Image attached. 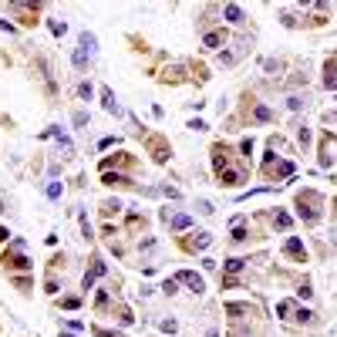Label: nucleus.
I'll use <instances>...</instances> for the list:
<instances>
[{
    "mask_svg": "<svg viewBox=\"0 0 337 337\" xmlns=\"http://www.w3.org/2000/svg\"><path fill=\"white\" fill-rule=\"evenodd\" d=\"M246 263H250V260H226V267H223V270H226V276H233V273H240Z\"/></svg>",
    "mask_w": 337,
    "mask_h": 337,
    "instance_id": "obj_21",
    "label": "nucleus"
},
{
    "mask_svg": "<svg viewBox=\"0 0 337 337\" xmlns=\"http://www.w3.org/2000/svg\"><path fill=\"white\" fill-rule=\"evenodd\" d=\"M243 179H246V176H243L240 169H226V172H219V186H226V189H236Z\"/></svg>",
    "mask_w": 337,
    "mask_h": 337,
    "instance_id": "obj_12",
    "label": "nucleus"
},
{
    "mask_svg": "<svg viewBox=\"0 0 337 337\" xmlns=\"http://www.w3.org/2000/svg\"><path fill=\"white\" fill-rule=\"evenodd\" d=\"M297 297H300V300H310V297H314V290H310V283H307V280L300 283V290H297Z\"/></svg>",
    "mask_w": 337,
    "mask_h": 337,
    "instance_id": "obj_28",
    "label": "nucleus"
},
{
    "mask_svg": "<svg viewBox=\"0 0 337 337\" xmlns=\"http://www.w3.org/2000/svg\"><path fill=\"white\" fill-rule=\"evenodd\" d=\"M243 240H246V226L236 223V229H233V243H243Z\"/></svg>",
    "mask_w": 337,
    "mask_h": 337,
    "instance_id": "obj_27",
    "label": "nucleus"
},
{
    "mask_svg": "<svg viewBox=\"0 0 337 337\" xmlns=\"http://www.w3.org/2000/svg\"><path fill=\"white\" fill-rule=\"evenodd\" d=\"M219 44H226V31H212V34L202 37V48H206V51H216Z\"/></svg>",
    "mask_w": 337,
    "mask_h": 337,
    "instance_id": "obj_15",
    "label": "nucleus"
},
{
    "mask_svg": "<svg viewBox=\"0 0 337 337\" xmlns=\"http://www.w3.org/2000/svg\"><path fill=\"white\" fill-rule=\"evenodd\" d=\"M263 176H267L270 182H273V179H287V176H293V162H290V159H276L273 148H270L267 159H263Z\"/></svg>",
    "mask_w": 337,
    "mask_h": 337,
    "instance_id": "obj_2",
    "label": "nucleus"
},
{
    "mask_svg": "<svg viewBox=\"0 0 337 337\" xmlns=\"http://www.w3.org/2000/svg\"><path fill=\"white\" fill-rule=\"evenodd\" d=\"M276 314H280L283 321H290V314H293V300H280V304H276Z\"/></svg>",
    "mask_w": 337,
    "mask_h": 337,
    "instance_id": "obj_22",
    "label": "nucleus"
},
{
    "mask_svg": "<svg viewBox=\"0 0 337 337\" xmlns=\"http://www.w3.org/2000/svg\"><path fill=\"white\" fill-rule=\"evenodd\" d=\"M334 206H337V202H334Z\"/></svg>",
    "mask_w": 337,
    "mask_h": 337,
    "instance_id": "obj_43",
    "label": "nucleus"
},
{
    "mask_svg": "<svg viewBox=\"0 0 337 337\" xmlns=\"http://www.w3.org/2000/svg\"><path fill=\"white\" fill-rule=\"evenodd\" d=\"M7 236H10V233H7V229H3V226H0V243H3V240H7Z\"/></svg>",
    "mask_w": 337,
    "mask_h": 337,
    "instance_id": "obj_40",
    "label": "nucleus"
},
{
    "mask_svg": "<svg viewBox=\"0 0 337 337\" xmlns=\"http://www.w3.org/2000/svg\"><path fill=\"white\" fill-rule=\"evenodd\" d=\"M135 229H145V219H142L138 212H132V216H128V233H135Z\"/></svg>",
    "mask_w": 337,
    "mask_h": 337,
    "instance_id": "obj_24",
    "label": "nucleus"
},
{
    "mask_svg": "<svg viewBox=\"0 0 337 337\" xmlns=\"http://www.w3.org/2000/svg\"><path fill=\"white\" fill-rule=\"evenodd\" d=\"M176 287H179V283H176V280H165V283H162V290H165V293H169V297H172V293H176Z\"/></svg>",
    "mask_w": 337,
    "mask_h": 337,
    "instance_id": "obj_37",
    "label": "nucleus"
},
{
    "mask_svg": "<svg viewBox=\"0 0 337 337\" xmlns=\"http://www.w3.org/2000/svg\"><path fill=\"white\" fill-rule=\"evenodd\" d=\"M162 223H169L172 229H186V226H193V216H186V212H162Z\"/></svg>",
    "mask_w": 337,
    "mask_h": 337,
    "instance_id": "obj_8",
    "label": "nucleus"
},
{
    "mask_svg": "<svg viewBox=\"0 0 337 337\" xmlns=\"http://www.w3.org/2000/svg\"><path fill=\"white\" fill-rule=\"evenodd\" d=\"M324 88H337V58H331L327 64H324Z\"/></svg>",
    "mask_w": 337,
    "mask_h": 337,
    "instance_id": "obj_14",
    "label": "nucleus"
},
{
    "mask_svg": "<svg viewBox=\"0 0 337 337\" xmlns=\"http://www.w3.org/2000/svg\"><path fill=\"white\" fill-rule=\"evenodd\" d=\"M145 145H148V152H152L155 162H169V142H165L162 135H148Z\"/></svg>",
    "mask_w": 337,
    "mask_h": 337,
    "instance_id": "obj_4",
    "label": "nucleus"
},
{
    "mask_svg": "<svg viewBox=\"0 0 337 337\" xmlns=\"http://www.w3.org/2000/svg\"><path fill=\"white\" fill-rule=\"evenodd\" d=\"M101 105H105V112H112V115H122V108H118V101H115L112 88H101Z\"/></svg>",
    "mask_w": 337,
    "mask_h": 337,
    "instance_id": "obj_16",
    "label": "nucleus"
},
{
    "mask_svg": "<svg viewBox=\"0 0 337 337\" xmlns=\"http://www.w3.org/2000/svg\"><path fill=\"white\" fill-rule=\"evenodd\" d=\"M135 317H132V310L128 307H118V324H132Z\"/></svg>",
    "mask_w": 337,
    "mask_h": 337,
    "instance_id": "obj_30",
    "label": "nucleus"
},
{
    "mask_svg": "<svg viewBox=\"0 0 337 337\" xmlns=\"http://www.w3.org/2000/svg\"><path fill=\"white\" fill-rule=\"evenodd\" d=\"M14 283H17V287H20V290H24V293H27V290H31V280H27V276H14Z\"/></svg>",
    "mask_w": 337,
    "mask_h": 337,
    "instance_id": "obj_36",
    "label": "nucleus"
},
{
    "mask_svg": "<svg viewBox=\"0 0 337 337\" xmlns=\"http://www.w3.org/2000/svg\"><path fill=\"white\" fill-rule=\"evenodd\" d=\"M81 48H84V51H95V34L84 31V34H81Z\"/></svg>",
    "mask_w": 337,
    "mask_h": 337,
    "instance_id": "obj_26",
    "label": "nucleus"
},
{
    "mask_svg": "<svg viewBox=\"0 0 337 337\" xmlns=\"http://www.w3.org/2000/svg\"><path fill=\"white\" fill-rule=\"evenodd\" d=\"M297 216H300L304 223H317V219L324 216V196L314 193V189L297 193Z\"/></svg>",
    "mask_w": 337,
    "mask_h": 337,
    "instance_id": "obj_1",
    "label": "nucleus"
},
{
    "mask_svg": "<svg viewBox=\"0 0 337 337\" xmlns=\"http://www.w3.org/2000/svg\"><path fill=\"white\" fill-rule=\"evenodd\" d=\"M223 17H226L229 24H243V10H240L236 3H226V7H223Z\"/></svg>",
    "mask_w": 337,
    "mask_h": 337,
    "instance_id": "obj_18",
    "label": "nucleus"
},
{
    "mask_svg": "<svg viewBox=\"0 0 337 337\" xmlns=\"http://www.w3.org/2000/svg\"><path fill=\"white\" fill-rule=\"evenodd\" d=\"M61 307H64V310H78V307H81V300H78V297H64V300H61Z\"/></svg>",
    "mask_w": 337,
    "mask_h": 337,
    "instance_id": "obj_32",
    "label": "nucleus"
},
{
    "mask_svg": "<svg viewBox=\"0 0 337 337\" xmlns=\"http://www.w3.org/2000/svg\"><path fill=\"white\" fill-rule=\"evenodd\" d=\"M273 226H280V229H290V216H287V212H273Z\"/></svg>",
    "mask_w": 337,
    "mask_h": 337,
    "instance_id": "obj_25",
    "label": "nucleus"
},
{
    "mask_svg": "<svg viewBox=\"0 0 337 337\" xmlns=\"http://www.w3.org/2000/svg\"><path fill=\"white\" fill-rule=\"evenodd\" d=\"M209 243H212V236H209V233H199L196 240H189V243H182V246H186L189 253H196V250H206Z\"/></svg>",
    "mask_w": 337,
    "mask_h": 337,
    "instance_id": "obj_17",
    "label": "nucleus"
},
{
    "mask_svg": "<svg viewBox=\"0 0 337 337\" xmlns=\"http://www.w3.org/2000/svg\"><path fill=\"white\" fill-rule=\"evenodd\" d=\"M101 273H105V263H101V260L95 257V260H91V270H88V273L81 276V287H84V290H91V287H95V280H98Z\"/></svg>",
    "mask_w": 337,
    "mask_h": 337,
    "instance_id": "obj_9",
    "label": "nucleus"
},
{
    "mask_svg": "<svg viewBox=\"0 0 337 337\" xmlns=\"http://www.w3.org/2000/svg\"><path fill=\"white\" fill-rule=\"evenodd\" d=\"M61 337H74V334H61Z\"/></svg>",
    "mask_w": 337,
    "mask_h": 337,
    "instance_id": "obj_42",
    "label": "nucleus"
},
{
    "mask_svg": "<svg viewBox=\"0 0 337 337\" xmlns=\"http://www.w3.org/2000/svg\"><path fill=\"white\" fill-rule=\"evenodd\" d=\"M64 31H67V24H64V20H51V34H54V37H61Z\"/></svg>",
    "mask_w": 337,
    "mask_h": 337,
    "instance_id": "obj_31",
    "label": "nucleus"
},
{
    "mask_svg": "<svg viewBox=\"0 0 337 337\" xmlns=\"http://www.w3.org/2000/svg\"><path fill=\"white\" fill-rule=\"evenodd\" d=\"M226 165H229V145L216 142V145H212V169H216V172H226Z\"/></svg>",
    "mask_w": 337,
    "mask_h": 337,
    "instance_id": "obj_7",
    "label": "nucleus"
},
{
    "mask_svg": "<svg viewBox=\"0 0 337 337\" xmlns=\"http://www.w3.org/2000/svg\"><path fill=\"white\" fill-rule=\"evenodd\" d=\"M206 337H219V334H216V331H209V334H206Z\"/></svg>",
    "mask_w": 337,
    "mask_h": 337,
    "instance_id": "obj_41",
    "label": "nucleus"
},
{
    "mask_svg": "<svg viewBox=\"0 0 337 337\" xmlns=\"http://www.w3.org/2000/svg\"><path fill=\"white\" fill-rule=\"evenodd\" d=\"M20 250H24V243H20V240H14V246L0 257V267L7 270V273H14V270H31V260H27Z\"/></svg>",
    "mask_w": 337,
    "mask_h": 337,
    "instance_id": "obj_3",
    "label": "nucleus"
},
{
    "mask_svg": "<svg viewBox=\"0 0 337 337\" xmlns=\"http://www.w3.org/2000/svg\"><path fill=\"white\" fill-rule=\"evenodd\" d=\"M283 253H287L293 263H307V250H304V243H300L297 236H290V240L283 243Z\"/></svg>",
    "mask_w": 337,
    "mask_h": 337,
    "instance_id": "obj_5",
    "label": "nucleus"
},
{
    "mask_svg": "<svg viewBox=\"0 0 337 337\" xmlns=\"http://www.w3.org/2000/svg\"><path fill=\"white\" fill-rule=\"evenodd\" d=\"M253 118H257V122H273V112L263 108V105H257V108H253Z\"/></svg>",
    "mask_w": 337,
    "mask_h": 337,
    "instance_id": "obj_23",
    "label": "nucleus"
},
{
    "mask_svg": "<svg viewBox=\"0 0 337 337\" xmlns=\"http://www.w3.org/2000/svg\"><path fill=\"white\" fill-rule=\"evenodd\" d=\"M74 125H78V128H81V125H88V115H84V112H78V115H74Z\"/></svg>",
    "mask_w": 337,
    "mask_h": 337,
    "instance_id": "obj_38",
    "label": "nucleus"
},
{
    "mask_svg": "<svg viewBox=\"0 0 337 337\" xmlns=\"http://www.w3.org/2000/svg\"><path fill=\"white\" fill-rule=\"evenodd\" d=\"M48 196L58 199V196H61V182H51V186H48Z\"/></svg>",
    "mask_w": 337,
    "mask_h": 337,
    "instance_id": "obj_35",
    "label": "nucleus"
},
{
    "mask_svg": "<svg viewBox=\"0 0 337 337\" xmlns=\"http://www.w3.org/2000/svg\"><path fill=\"white\" fill-rule=\"evenodd\" d=\"M176 283H186L193 293H202L206 290V283H202L199 273H193V270H179V276H176Z\"/></svg>",
    "mask_w": 337,
    "mask_h": 337,
    "instance_id": "obj_6",
    "label": "nucleus"
},
{
    "mask_svg": "<svg viewBox=\"0 0 337 337\" xmlns=\"http://www.w3.org/2000/svg\"><path fill=\"white\" fill-rule=\"evenodd\" d=\"M88 58H91V51L78 48V51H74V67H78V71H84V67H88Z\"/></svg>",
    "mask_w": 337,
    "mask_h": 337,
    "instance_id": "obj_20",
    "label": "nucleus"
},
{
    "mask_svg": "<svg viewBox=\"0 0 337 337\" xmlns=\"http://www.w3.org/2000/svg\"><path fill=\"white\" fill-rule=\"evenodd\" d=\"M226 314L236 317V321H240V317H250V321H253V317H257V307H250V304H226ZM236 321H233V324H236Z\"/></svg>",
    "mask_w": 337,
    "mask_h": 337,
    "instance_id": "obj_11",
    "label": "nucleus"
},
{
    "mask_svg": "<svg viewBox=\"0 0 337 337\" xmlns=\"http://www.w3.org/2000/svg\"><path fill=\"white\" fill-rule=\"evenodd\" d=\"M101 182L112 186V189H128V186H132V179L122 176V172H101Z\"/></svg>",
    "mask_w": 337,
    "mask_h": 337,
    "instance_id": "obj_10",
    "label": "nucleus"
},
{
    "mask_svg": "<svg viewBox=\"0 0 337 337\" xmlns=\"http://www.w3.org/2000/svg\"><path fill=\"white\" fill-rule=\"evenodd\" d=\"M118 212H122V202L118 199H105L101 202V216H105V219H112V216H118Z\"/></svg>",
    "mask_w": 337,
    "mask_h": 337,
    "instance_id": "obj_19",
    "label": "nucleus"
},
{
    "mask_svg": "<svg viewBox=\"0 0 337 337\" xmlns=\"http://www.w3.org/2000/svg\"><path fill=\"white\" fill-rule=\"evenodd\" d=\"M297 138H300V145H307V142H310V132H307V128H300V132H297Z\"/></svg>",
    "mask_w": 337,
    "mask_h": 337,
    "instance_id": "obj_39",
    "label": "nucleus"
},
{
    "mask_svg": "<svg viewBox=\"0 0 337 337\" xmlns=\"http://www.w3.org/2000/svg\"><path fill=\"white\" fill-rule=\"evenodd\" d=\"M118 165H135L132 159H128V152H118V155L105 159V162H101V172H112V169H118Z\"/></svg>",
    "mask_w": 337,
    "mask_h": 337,
    "instance_id": "obj_13",
    "label": "nucleus"
},
{
    "mask_svg": "<svg viewBox=\"0 0 337 337\" xmlns=\"http://www.w3.org/2000/svg\"><path fill=\"white\" fill-rule=\"evenodd\" d=\"M78 95H81V98H91V84L81 81V84H78Z\"/></svg>",
    "mask_w": 337,
    "mask_h": 337,
    "instance_id": "obj_34",
    "label": "nucleus"
},
{
    "mask_svg": "<svg viewBox=\"0 0 337 337\" xmlns=\"http://www.w3.org/2000/svg\"><path fill=\"white\" fill-rule=\"evenodd\" d=\"M98 310H108V290H98V300H95Z\"/></svg>",
    "mask_w": 337,
    "mask_h": 337,
    "instance_id": "obj_29",
    "label": "nucleus"
},
{
    "mask_svg": "<svg viewBox=\"0 0 337 337\" xmlns=\"http://www.w3.org/2000/svg\"><path fill=\"white\" fill-rule=\"evenodd\" d=\"M293 321H300V324H310V321H314V314H310V310H297V317H293Z\"/></svg>",
    "mask_w": 337,
    "mask_h": 337,
    "instance_id": "obj_33",
    "label": "nucleus"
}]
</instances>
